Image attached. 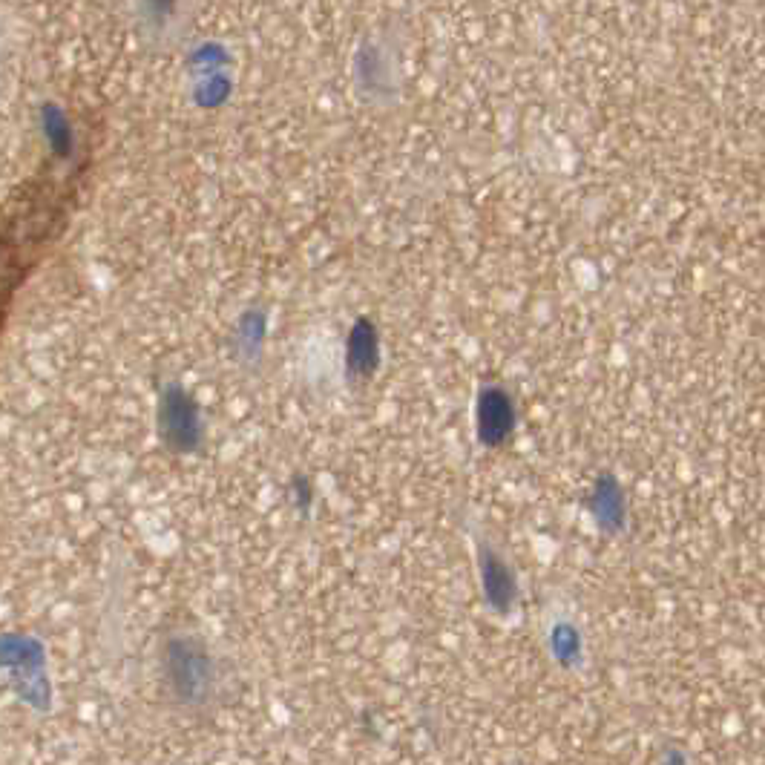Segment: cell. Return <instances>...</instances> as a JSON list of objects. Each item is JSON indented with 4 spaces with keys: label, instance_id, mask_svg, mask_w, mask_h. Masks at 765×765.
Returning <instances> with one entry per match:
<instances>
[{
    "label": "cell",
    "instance_id": "3957f363",
    "mask_svg": "<svg viewBox=\"0 0 765 765\" xmlns=\"http://www.w3.org/2000/svg\"><path fill=\"white\" fill-rule=\"evenodd\" d=\"M475 567H478V587L481 599L487 604L489 613L498 619H510L515 604L521 599V584L518 573L487 535H475Z\"/></svg>",
    "mask_w": 765,
    "mask_h": 765
},
{
    "label": "cell",
    "instance_id": "9c48e42d",
    "mask_svg": "<svg viewBox=\"0 0 765 765\" xmlns=\"http://www.w3.org/2000/svg\"><path fill=\"white\" fill-rule=\"evenodd\" d=\"M659 765H688V760H685V754L679 751V748H671L668 754H665V760Z\"/></svg>",
    "mask_w": 765,
    "mask_h": 765
},
{
    "label": "cell",
    "instance_id": "6da1fadb",
    "mask_svg": "<svg viewBox=\"0 0 765 765\" xmlns=\"http://www.w3.org/2000/svg\"><path fill=\"white\" fill-rule=\"evenodd\" d=\"M159 679L164 694L179 711L208 714L219 702L222 665L202 633L190 627H173L164 630L159 642Z\"/></svg>",
    "mask_w": 765,
    "mask_h": 765
},
{
    "label": "cell",
    "instance_id": "ba28073f",
    "mask_svg": "<svg viewBox=\"0 0 765 765\" xmlns=\"http://www.w3.org/2000/svg\"><path fill=\"white\" fill-rule=\"evenodd\" d=\"M288 495H291L294 507H297L300 512L311 510V501H314V487H311V481H308L305 475H297V478L288 484Z\"/></svg>",
    "mask_w": 765,
    "mask_h": 765
},
{
    "label": "cell",
    "instance_id": "8992f818",
    "mask_svg": "<svg viewBox=\"0 0 765 765\" xmlns=\"http://www.w3.org/2000/svg\"><path fill=\"white\" fill-rule=\"evenodd\" d=\"M587 510H590L596 527H599L604 535H619L625 530V489L616 481V475L604 472V475L596 478V484L590 489V498H587Z\"/></svg>",
    "mask_w": 765,
    "mask_h": 765
},
{
    "label": "cell",
    "instance_id": "277c9868",
    "mask_svg": "<svg viewBox=\"0 0 765 765\" xmlns=\"http://www.w3.org/2000/svg\"><path fill=\"white\" fill-rule=\"evenodd\" d=\"M156 429H159V438H162L164 446L176 455L196 452L199 443H202V435H205L199 406L182 389H167L162 395Z\"/></svg>",
    "mask_w": 765,
    "mask_h": 765
},
{
    "label": "cell",
    "instance_id": "5b68a950",
    "mask_svg": "<svg viewBox=\"0 0 765 765\" xmlns=\"http://www.w3.org/2000/svg\"><path fill=\"white\" fill-rule=\"evenodd\" d=\"M515 429V409L507 392L501 389H484L478 395V412H475V435L478 443L487 449H498L510 441Z\"/></svg>",
    "mask_w": 765,
    "mask_h": 765
},
{
    "label": "cell",
    "instance_id": "7a4b0ae2",
    "mask_svg": "<svg viewBox=\"0 0 765 765\" xmlns=\"http://www.w3.org/2000/svg\"><path fill=\"white\" fill-rule=\"evenodd\" d=\"M3 668L15 679L18 696L35 711L52 708V685L47 673V648L29 633H3Z\"/></svg>",
    "mask_w": 765,
    "mask_h": 765
},
{
    "label": "cell",
    "instance_id": "52a82bcc",
    "mask_svg": "<svg viewBox=\"0 0 765 765\" xmlns=\"http://www.w3.org/2000/svg\"><path fill=\"white\" fill-rule=\"evenodd\" d=\"M547 648L564 671H576L584 662V639L573 622H556L547 633Z\"/></svg>",
    "mask_w": 765,
    "mask_h": 765
}]
</instances>
